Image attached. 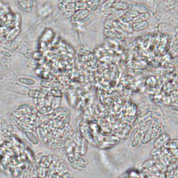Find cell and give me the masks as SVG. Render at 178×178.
<instances>
[]
</instances>
